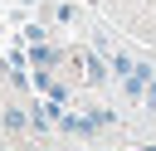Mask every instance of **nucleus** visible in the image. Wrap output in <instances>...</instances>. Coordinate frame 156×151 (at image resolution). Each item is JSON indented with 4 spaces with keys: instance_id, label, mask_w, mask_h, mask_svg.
<instances>
[{
    "instance_id": "f257e3e1",
    "label": "nucleus",
    "mask_w": 156,
    "mask_h": 151,
    "mask_svg": "<svg viewBox=\"0 0 156 151\" xmlns=\"http://www.w3.org/2000/svg\"><path fill=\"white\" fill-rule=\"evenodd\" d=\"M146 83H151V68H146V63H132V73L122 78V93H127L132 102H141V97H146Z\"/></svg>"
},
{
    "instance_id": "f03ea898",
    "label": "nucleus",
    "mask_w": 156,
    "mask_h": 151,
    "mask_svg": "<svg viewBox=\"0 0 156 151\" xmlns=\"http://www.w3.org/2000/svg\"><path fill=\"white\" fill-rule=\"evenodd\" d=\"M0 122H5V132H24V127H29V112H24V107H15V102H10V107H5V117H0Z\"/></svg>"
},
{
    "instance_id": "7ed1b4c3",
    "label": "nucleus",
    "mask_w": 156,
    "mask_h": 151,
    "mask_svg": "<svg viewBox=\"0 0 156 151\" xmlns=\"http://www.w3.org/2000/svg\"><path fill=\"white\" fill-rule=\"evenodd\" d=\"M34 63L49 68V63H54V49H49V44H34Z\"/></svg>"
}]
</instances>
